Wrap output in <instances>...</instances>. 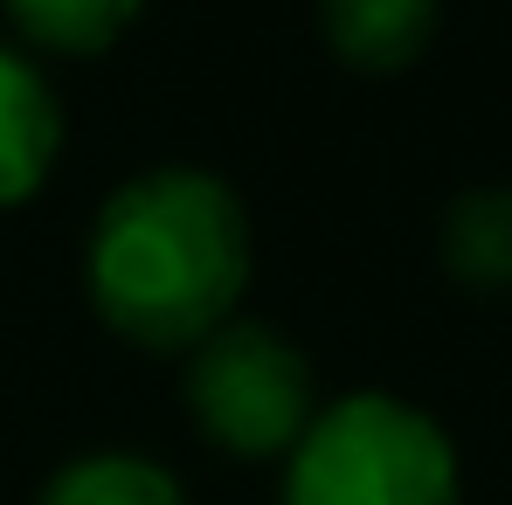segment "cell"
<instances>
[{
  "mask_svg": "<svg viewBox=\"0 0 512 505\" xmlns=\"http://www.w3.org/2000/svg\"><path fill=\"white\" fill-rule=\"evenodd\" d=\"M457 443L402 395L326 402L284 457V505H457Z\"/></svg>",
  "mask_w": 512,
  "mask_h": 505,
  "instance_id": "cell-2",
  "label": "cell"
},
{
  "mask_svg": "<svg viewBox=\"0 0 512 505\" xmlns=\"http://www.w3.org/2000/svg\"><path fill=\"white\" fill-rule=\"evenodd\" d=\"M14 35L42 56H104L125 42V28L146 14V0H0Z\"/></svg>",
  "mask_w": 512,
  "mask_h": 505,
  "instance_id": "cell-7",
  "label": "cell"
},
{
  "mask_svg": "<svg viewBox=\"0 0 512 505\" xmlns=\"http://www.w3.org/2000/svg\"><path fill=\"white\" fill-rule=\"evenodd\" d=\"M436 14L443 0H319V35L346 70L395 77L429 49Z\"/></svg>",
  "mask_w": 512,
  "mask_h": 505,
  "instance_id": "cell-5",
  "label": "cell"
},
{
  "mask_svg": "<svg viewBox=\"0 0 512 505\" xmlns=\"http://www.w3.org/2000/svg\"><path fill=\"white\" fill-rule=\"evenodd\" d=\"M63 160V104L42 63L0 42V208H28Z\"/></svg>",
  "mask_w": 512,
  "mask_h": 505,
  "instance_id": "cell-4",
  "label": "cell"
},
{
  "mask_svg": "<svg viewBox=\"0 0 512 505\" xmlns=\"http://www.w3.org/2000/svg\"><path fill=\"white\" fill-rule=\"evenodd\" d=\"M35 505H187V492L167 464L139 450H90V457H70Z\"/></svg>",
  "mask_w": 512,
  "mask_h": 505,
  "instance_id": "cell-8",
  "label": "cell"
},
{
  "mask_svg": "<svg viewBox=\"0 0 512 505\" xmlns=\"http://www.w3.org/2000/svg\"><path fill=\"white\" fill-rule=\"evenodd\" d=\"M187 416L201 436L229 457H291V443L312 429L319 395H312V360L263 319H229L201 346H187Z\"/></svg>",
  "mask_w": 512,
  "mask_h": 505,
  "instance_id": "cell-3",
  "label": "cell"
},
{
  "mask_svg": "<svg viewBox=\"0 0 512 505\" xmlns=\"http://www.w3.org/2000/svg\"><path fill=\"white\" fill-rule=\"evenodd\" d=\"M243 194L208 167H146L104 194L84 243L90 312L146 353H187L250 291Z\"/></svg>",
  "mask_w": 512,
  "mask_h": 505,
  "instance_id": "cell-1",
  "label": "cell"
},
{
  "mask_svg": "<svg viewBox=\"0 0 512 505\" xmlns=\"http://www.w3.org/2000/svg\"><path fill=\"white\" fill-rule=\"evenodd\" d=\"M443 270L471 291H512V187H471L450 201Z\"/></svg>",
  "mask_w": 512,
  "mask_h": 505,
  "instance_id": "cell-6",
  "label": "cell"
}]
</instances>
